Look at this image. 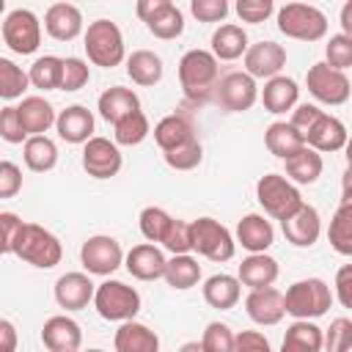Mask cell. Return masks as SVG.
<instances>
[{"instance_id": "cell-1", "label": "cell", "mask_w": 352, "mask_h": 352, "mask_svg": "<svg viewBox=\"0 0 352 352\" xmlns=\"http://www.w3.org/2000/svg\"><path fill=\"white\" fill-rule=\"evenodd\" d=\"M220 80V66L212 50H187L179 60V82L187 94V99L198 102L214 94V85Z\"/></svg>"}, {"instance_id": "cell-2", "label": "cell", "mask_w": 352, "mask_h": 352, "mask_svg": "<svg viewBox=\"0 0 352 352\" xmlns=\"http://www.w3.org/2000/svg\"><path fill=\"white\" fill-rule=\"evenodd\" d=\"M283 305L294 319H319L333 305V292L322 278H302L286 289Z\"/></svg>"}, {"instance_id": "cell-3", "label": "cell", "mask_w": 352, "mask_h": 352, "mask_svg": "<svg viewBox=\"0 0 352 352\" xmlns=\"http://www.w3.org/2000/svg\"><path fill=\"white\" fill-rule=\"evenodd\" d=\"M256 198L261 204V209L275 217V220H289L292 214H297L302 209V195L300 190L294 187V182H289L286 176L280 173H267L256 182Z\"/></svg>"}, {"instance_id": "cell-4", "label": "cell", "mask_w": 352, "mask_h": 352, "mask_svg": "<svg viewBox=\"0 0 352 352\" xmlns=\"http://www.w3.org/2000/svg\"><path fill=\"white\" fill-rule=\"evenodd\" d=\"M278 30L286 38L297 41H319L327 36V16L308 3H286L278 8Z\"/></svg>"}, {"instance_id": "cell-5", "label": "cell", "mask_w": 352, "mask_h": 352, "mask_svg": "<svg viewBox=\"0 0 352 352\" xmlns=\"http://www.w3.org/2000/svg\"><path fill=\"white\" fill-rule=\"evenodd\" d=\"M85 55L94 66L113 69L124 60V36L116 22L110 19H94L85 30Z\"/></svg>"}, {"instance_id": "cell-6", "label": "cell", "mask_w": 352, "mask_h": 352, "mask_svg": "<svg viewBox=\"0 0 352 352\" xmlns=\"http://www.w3.org/2000/svg\"><path fill=\"white\" fill-rule=\"evenodd\" d=\"M190 239H192V250L209 261H228L234 258V250H236V242L231 236V231L214 220V217H198V220H190Z\"/></svg>"}, {"instance_id": "cell-7", "label": "cell", "mask_w": 352, "mask_h": 352, "mask_svg": "<svg viewBox=\"0 0 352 352\" xmlns=\"http://www.w3.org/2000/svg\"><path fill=\"white\" fill-rule=\"evenodd\" d=\"M14 256H19L22 261H28V264H33V267H38V270H52L55 264H60L63 248H60L58 236H55L52 231H47L44 226H38V223H25Z\"/></svg>"}, {"instance_id": "cell-8", "label": "cell", "mask_w": 352, "mask_h": 352, "mask_svg": "<svg viewBox=\"0 0 352 352\" xmlns=\"http://www.w3.org/2000/svg\"><path fill=\"white\" fill-rule=\"evenodd\" d=\"M94 305L96 314L107 322H129L140 311V294L135 286H126L124 280H104L96 286Z\"/></svg>"}, {"instance_id": "cell-9", "label": "cell", "mask_w": 352, "mask_h": 352, "mask_svg": "<svg viewBox=\"0 0 352 352\" xmlns=\"http://www.w3.org/2000/svg\"><path fill=\"white\" fill-rule=\"evenodd\" d=\"M135 11L146 22V28L154 38L170 41L184 33V14L170 0H140L135 6Z\"/></svg>"}, {"instance_id": "cell-10", "label": "cell", "mask_w": 352, "mask_h": 352, "mask_svg": "<svg viewBox=\"0 0 352 352\" xmlns=\"http://www.w3.org/2000/svg\"><path fill=\"white\" fill-rule=\"evenodd\" d=\"M3 41L16 55H33L41 44V22L28 8H14L3 19Z\"/></svg>"}, {"instance_id": "cell-11", "label": "cell", "mask_w": 352, "mask_h": 352, "mask_svg": "<svg viewBox=\"0 0 352 352\" xmlns=\"http://www.w3.org/2000/svg\"><path fill=\"white\" fill-rule=\"evenodd\" d=\"M305 85L311 91V96L322 104H344L352 94V82L346 77V72H338L333 66H327L324 60L322 63H314L305 74Z\"/></svg>"}, {"instance_id": "cell-12", "label": "cell", "mask_w": 352, "mask_h": 352, "mask_svg": "<svg viewBox=\"0 0 352 352\" xmlns=\"http://www.w3.org/2000/svg\"><path fill=\"white\" fill-rule=\"evenodd\" d=\"M212 99L228 113H245L258 99V85L248 72H228L217 80Z\"/></svg>"}, {"instance_id": "cell-13", "label": "cell", "mask_w": 352, "mask_h": 352, "mask_svg": "<svg viewBox=\"0 0 352 352\" xmlns=\"http://www.w3.org/2000/svg\"><path fill=\"white\" fill-rule=\"evenodd\" d=\"M124 258L126 256H124L118 239H113L107 234L88 236L80 248V261L88 275H113L124 264Z\"/></svg>"}, {"instance_id": "cell-14", "label": "cell", "mask_w": 352, "mask_h": 352, "mask_svg": "<svg viewBox=\"0 0 352 352\" xmlns=\"http://www.w3.org/2000/svg\"><path fill=\"white\" fill-rule=\"evenodd\" d=\"M124 160H121V151H118V143L116 140H107V138H91L82 148V168L88 176L94 179H113L118 176Z\"/></svg>"}, {"instance_id": "cell-15", "label": "cell", "mask_w": 352, "mask_h": 352, "mask_svg": "<svg viewBox=\"0 0 352 352\" xmlns=\"http://www.w3.org/2000/svg\"><path fill=\"white\" fill-rule=\"evenodd\" d=\"M286 66V50L275 41H258L250 44L245 52V72L253 80H272Z\"/></svg>"}, {"instance_id": "cell-16", "label": "cell", "mask_w": 352, "mask_h": 352, "mask_svg": "<svg viewBox=\"0 0 352 352\" xmlns=\"http://www.w3.org/2000/svg\"><path fill=\"white\" fill-rule=\"evenodd\" d=\"M41 344L50 349V352H77L80 344H82V330L80 324L66 316V314H58V316H50L41 327Z\"/></svg>"}, {"instance_id": "cell-17", "label": "cell", "mask_w": 352, "mask_h": 352, "mask_svg": "<svg viewBox=\"0 0 352 352\" xmlns=\"http://www.w3.org/2000/svg\"><path fill=\"white\" fill-rule=\"evenodd\" d=\"M124 267L132 278L138 280H157V278H165V267H168V258L165 253L151 245V242H143V245H135L126 258H124Z\"/></svg>"}, {"instance_id": "cell-18", "label": "cell", "mask_w": 352, "mask_h": 352, "mask_svg": "<svg viewBox=\"0 0 352 352\" xmlns=\"http://www.w3.org/2000/svg\"><path fill=\"white\" fill-rule=\"evenodd\" d=\"M96 294L94 280L85 272H66L55 280V302L66 311H82Z\"/></svg>"}, {"instance_id": "cell-19", "label": "cell", "mask_w": 352, "mask_h": 352, "mask_svg": "<svg viewBox=\"0 0 352 352\" xmlns=\"http://www.w3.org/2000/svg\"><path fill=\"white\" fill-rule=\"evenodd\" d=\"M44 30L55 41H74L82 33V11L74 3H52L44 14Z\"/></svg>"}, {"instance_id": "cell-20", "label": "cell", "mask_w": 352, "mask_h": 352, "mask_svg": "<svg viewBox=\"0 0 352 352\" xmlns=\"http://www.w3.org/2000/svg\"><path fill=\"white\" fill-rule=\"evenodd\" d=\"M245 311L248 316L261 324V327H270V324H278L283 316H286V305H283V294L278 289H253L248 297H245Z\"/></svg>"}, {"instance_id": "cell-21", "label": "cell", "mask_w": 352, "mask_h": 352, "mask_svg": "<svg viewBox=\"0 0 352 352\" xmlns=\"http://www.w3.org/2000/svg\"><path fill=\"white\" fill-rule=\"evenodd\" d=\"M280 228H283L286 242H292L294 248H311V245H316V239L322 234V220L311 204H302V209L297 214H292L289 220H283Z\"/></svg>"}, {"instance_id": "cell-22", "label": "cell", "mask_w": 352, "mask_h": 352, "mask_svg": "<svg viewBox=\"0 0 352 352\" xmlns=\"http://www.w3.org/2000/svg\"><path fill=\"white\" fill-rule=\"evenodd\" d=\"M154 140H157V146L162 148V154H165V151H173V148H179V146L195 140V124H192V118L184 116V113H170V116H165L162 121H157V126H154Z\"/></svg>"}, {"instance_id": "cell-23", "label": "cell", "mask_w": 352, "mask_h": 352, "mask_svg": "<svg viewBox=\"0 0 352 352\" xmlns=\"http://www.w3.org/2000/svg\"><path fill=\"white\" fill-rule=\"evenodd\" d=\"M346 140H349V132H346L344 121L336 116H327V113L305 135V146H311L314 151H341V148H346Z\"/></svg>"}, {"instance_id": "cell-24", "label": "cell", "mask_w": 352, "mask_h": 352, "mask_svg": "<svg viewBox=\"0 0 352 352\" xmlns=\"http://www.w3.org/2000/svg\"><path fill=\"white\" fill-rule=\"evenodd\" d=\"M278 261L267 253H250L248 258H242L239 270H236V278L242 286H248L250 292L253 289H270L275 280H278Z\"/></svg>"}, {"instance_id": "cell-25", "label": "cell", "mask_w": 352, "mask_h": 352, "mask_svg": "<svg viewBox=\"0 0 352 352\" xmlns=\"http://www.w3.org/2000/svg\"><path fill=\"white\" fill-rule=\"evenodd\" d=\"M55 129L66 143H88L94 138V113L82 104H69L58 113Z\"/></svg>"}, {"instance_id": "cell-26", "label": "cell", "mask_w": 352, "mask_h": 352, "mask_svg": "<svg viewBox=\"0 0 352 352\" xmlns=\"http://www.w3.org/2000/svg\"><path fill=\"white\" fill-rule=\"evenodd\" d=\"M116 352H160V336L143 322H121L113 338Z\"/></svg>"}, {"instance_id": "cell-27", "label": "cell", "mask_w": 352, "mask_h": 352, "mask_svg": "<svg viewBox=\"0 0 352 352\" xmlns=\"http://www.w3.org/2000/svg\"><path fill=\"white\" fill-rule=\"evenodd\" d=\"M261 104H264V110L267 113H275V116H280V113H286V110H294L297 107V99H300V88H297V82L292 80V77H286V74H278V77H272V80H267L264 82V88H261Z\"/></svg>"}, {"instance_id": "cell-28", "label": "cell", "mask_w": 352, "mask_h": 352, "mask_svg": "<svg viewBox=\"0 0 352 352\" xmlns=\"http://www.w3.org/2000/svg\"><path fill=\"white\" fill-rule=\"evenodd\" d=\"M96 107H99V116H102L107 124L116 126V124H118L121 118H126L129 113L140 110V99H138V94H135L132 88L113 85V88H107V91L99 94Z\"/></svg>"}, {"instance_id": "cell-29", "label": "cell", "mask_w": 352, "mask_h": 352, "mask_svg": "<svg viewBox=\"0 0 352 352\" xmlns=\"http://www.w3.org/2000/svg\"><path fill=\"white\" fill-rule=\"evenodd\" d=\"M16 113H19V121H22V126H25V132H28L30 138L44 135L50 126L58 124L55 107H52L44 96H25V99L16 104Z\"/></svg>"}, {"instance_id": "cell-30", "label": "cell", "mask_w": 352, "mask_h": 352, "mask_svg": "<svg viewBox=\"0 0 352 352\" xmlns=\"http://www.w3.org/2000/svg\"><path fill=\"white\" fill-rule=\"evenodd\" d=\"M236 242L248 253H267V248L275 242L272 223L264 220V214H245L236 223Z\"/></svg>"}, {"instance_id": "cell-31", "label": "cell", "mask_w": 352, "mask_h": 352, "mask_svg": "<svg viewBox=\"0 0 352 352\" xmlns=\"http://www.w3.org/2000/svg\"><path fill=\"white\" fill-rule=\"evenodd\" d=\"M322 346H324V330L311 319H294L280 341V352H322Z\"/></svg>"}, {"instance_id": "cell-32", "label": "cell", "mask_w": 352, "mask_h": 352, "mask_svg": "<svg viewBox=\"0 0 352 352\" xmlns=\"http://www.w3.org/2000/svg\"><path fill=\"white\" fill-rule=\"evenodd\" d=\"M264 146L270 154H275L278 160H289L294 157L300 148H305V138L289 124V121H272L264 132Z\"/></svg>"}, {"instance_id": "cell-33", "label": "cell", "mask_w": 352, "mask_h": 352, "mask_svg": "<svg viewBox=\"0 0 352 352\" xmlns=\"http://www.w3.org/2000/svg\"><path fill=\"white\" fill-rule=\"evenodd\" d=\"M239 286H242L239 278L226 275V272H217V275H212V278L204 280V300H206V305H212L217 311H228L242 297V289Z\"/></svg>"}, {"instance_id": "cell-34", "label": "cell", "mask_w": 352, "mask_h": 352, "mask_svg": "<svg viewBox=\"0 0 352 352\" xmlns=\"http://www.w3.org/2000/svg\"><path fill=\"white\" fill-rule=\"evenodd\" d=\"M248 33L239 28V25H220L214 33H212V55L217 60H236V58H245L248 52Z\"/></svg>"}, {"instance_id": "cell-35", "label": "cell", "mask_w": 352, "mask_h": 352, "mask_svg": "<svg viewBox=\"0 0 352 352\" xmlns=\"http://www.w3.org/2000/svg\"><path fill=\"white\" fill-rule=\"evenodd\" d=\"M162 72H165L162 58L157 52H151V50H135L126 58V74H129V80L135 85H143V88L157 85L162 80Z\"/></svg>"}, {"instance_id": "cell-36", "label": "cell", "mask_w": 352, "mask_h": 352, "mask_svg": "<svg viewBox=\"0 0 352 352\" xmlns=\"http://www.w3.org/2000/svg\"><path fill=\"white\" fill-rule=\"evenodd\" d=\"M286 162V179L294 182V184H314L319 176H322V154L314 151L311 146L300 148L294 157L283 160Z\"/></svg>"}, {"instance_id": "cell-37", "label": "cell", "mask_w": 352, "mask_h": 352, "mask_svg": "<svg viewBox=\"0 0 352 352\" xmlns=\"http://www.w3.org/2000/svg\"><path fill=\"white\" fill-rule=\"evenodd\" d=\"M22 157H25V165L36 173H47L58 165V146L55 140H50L47 135H36V138H28L25 146H22Z\"/></svg>"}, {"instance_id": "cell-38", "label": "cell", "mask_w": 352, "mask_h": 352, "mask_svg": "<svg viewBox=\"0 0 352 352\" xmlns=\"http://www.w3.org/2000/svg\"><path fill=\"white\" fill-rule=\"evenodd\" d=\"M165 280L176 292H187V289L198 286V280H201V264H198V258H192L190 253L173 256L168 261V267H165Z\"/></svg>"}, {"instance_id": "cell-39", "label": "cell", "mask_w": 352, "mask_h": 352, "mask_svg": "<svg viewBox=\"0 0 352 352\" xmlns=\"http://www.w3.org/2000/svg\"><path fill=\"white\" fill-rule=\"evenodd\" d=\"M30 85L38 91H60V77H63V58L58 55H41L30 66Z\"/></svg>"}, {"instance_id": "cell-40", "label": "cell", "mask_w": 352, "mask_h": 352, "mask_svg": "<svg viewBox=\"0 0 352 352\" xmlns=\"http://www.w3.org/2000/svg\"><path fill=\"white\" fill-rule=\"evenodd\" d=\"M327 239L330 248L341 256H352V206L338 204V209L330 217V228H327Z\"/></svg>"}, {"instance_id": "cell-41", "label": "cell", "mask_w": 352, "mask_h": 352, "mask_svg": "<svg viewBox=\"0 0 352 352\" xmlns=\"http://www.w3.org/2000/svg\"><path fill=\"white\" fill-rule=\"evenodd\" d=\"M148 132H151V126H148V118H146L143 110L129 113L126 118H121L113 126V138H116L118 146H138L148 138Z\"/></svg>"}, {"instance_id": "cell-42", "label": "cell", "mask_w": 352, "mask_h": 352, "mask_svg": "<svg viewBox=\"0 0 352 352\" xmlns=\"http://www.w3.org/2000/svg\"><path fill=\"white\" fill-rule=\"evenodd\" d=\"M30 85V74L22 72L14 60L8 58H0V96L3 99H19Z\"/></svg>"}, {"instance_id": "cell-43", "label": "cell", "mask_w": 352, "mask_h": 352, "mask_svg": "<svg viewBox=\"0 0 352 352\" xmlns=\"http://www.w3.org/2000/svg\"><path fill=\"white\" fill-rule=\"evenodd\" d=\"M173 217L162 209V206H146L140 212V234L154 245V242H162L168 228H170Z\"/></svg>"}, {"instance_id": "cell-44", "label": "cell", "mask_w": 352, "mask_h": 352, "mask_svg": "<svg viewBox=\"0 0 352 352\" xmlns=\"http://www.w3.org/2000/svg\"><path fill=\"white\" fill-rule=\"evenodd\" d=\"M324 63L338 72L352 69V36H344V33L330 36V41L324 44Z\"/></svg>"}, {"instance_id": "cell-45", "label": "cell", "mask_w": 352, "mask_h": 352, "mask_svg": "<svg viewBox=\"0 0 352 352\" xmlns=\"http://www.w3.org/2000/svg\"><path fill=\"white\" fill-rule=\"evenodd\" d=\"M234 344H236V333L223 322H209L201 336V346L206 352H234Z\"/></svg>"}, {"instance_id": "cell-46", "label": "cell", "mask_w": 352, "mask_h": 352, "mask_svg": "<svg viewBox=\"0 0 352 352\" xmlns=\"http://www.w3.org/2000/svg\"><path fill=\"white\" fill-rule=\"evenodd\" d=\"M162 157H165V165L173 168V170H192V168L201 165L204 148H201V143L195 138V140H190V143H184V146H179L173 151H165Z\"/></svg>"}, {"instance_id": "cell-47", "label": "cell", "mask_w": 352, "mask_h": 352, "mask_svg": "<svg viewBox=\"0 0 352 352\" xmlns=\"http://www.w3.org/2000/svg\"><path fill=\"white\" fill-rule=\"evenodd\" d=\"M324 349L327 352H349L352 349V319L336 316L324 330Z\"/></svg>"}, {"instance_id": "cell-48", "label": "cell", "mask_w": 352, "mask_h": 352, "mask_svg": "<svg viewBox=\"0 0 352 352\" xmlns=\"http://www.w3.org/2000/svg\"><path fill=\"white\" fill-rule=\"evenodd\" d=\"M91 69L82 58H63V77H60V91H80L88 85Z\"/></svg>"}, {"instance_id": "cell-49", "label": "cell", "mask_w": 352, "mask_h": 352, "mask_svg": "<svg viewBox=\"0 0 352 352\" xmlns=\"http://www.w3.org/2000/svg\"><path fill=\"white\" fill-rule=\"evenodd\" d=\"M162 248L170 250L173 256H184V253H190V250H192L190 223L173 217V223H170V228H168V234H165V239H162Z\"/></svg>"}, {"instance_id": "cell-50", "label": "cell", "mask_w": 352, "mask_h": 352, "mask_svg": "<svg viewBox=\"0 0 352 352\" xmlns=\"http://www.w3.org/2000/svg\"><path fill=\"white\" fill-rule=\"evenodd\" d=\"M234 11H236V16H239L242 22L258 25V22H264V19L275 11V3H272V0H236Z\"/></svg>"}, {"instance_id": "cell-51", "label": "cell", "mask_w": 352, "mask_h": 352, "mask_svg": "<svg viewBox=\"0 0 352 352\" xmlns=\"http://www.w3.org/2000/svg\"><path fill=\"white\" fill-rule=\"evenodd\" d=\"M0 138L6 140V143H22V140H28L30 135L25 132V126H22V121H19V113H16V107H3V113H0Z\"/></svg>"}, {"instance_id": "cell-52", "label": "cell", "mask_w": 352, "mask_h": 352, "mask_svg": "<svg viewBox=\"0 0 352 352\" xmlns=\"http://www.w3.org/2000/svg\"><path fill=\"white\" fill-rule=\"evenodd\" d=\"M190 11L198 22H223L228 14L226 0H190Z\"/></svg>"}, {"instance_id": "cell-53", "label": "cell", "mask_w": 352, "mask_h": 352, "mask_svg": "<svg viewBox=\"0 0 352 352\" xmlns=\"http://www.w3.org/2000/svg\"><path fill=\"white\" fill-rule=\"evenodd\" d=\"M22 228H25V223H22L14 212H3V214H0V231H3L0 250H3V253H14V250H16V242H19Z\"/></svg>"}, {"instance_id": "cell-54", "label": "cell", "mask_w": 352, "mask_h": 352, "mask_svg": "<svg viewBox=\"0 0 352 352\" xmlns=\"http://www.w3.org/2000/svg\"><path fill=\"white\" fill-rule=\"evenodd\" d=\"M22 190V170L11 160L0 162V198H14Z\"/></svg>"}, {"instance_id": "cell-55", "label": "cell", "mask_w": 352, "mask_h": 352, "mask_svg": "<svg viewBox=\"0 0 352 352\" xmlns=\"http://www.w3.org/2000/svg\"><path fill=\"white\" fill-rule=\"evenodd\" d=\"M322 116H324V110H319L316 104H308V102H305V104H297V107L292 110V121H289V124L305 138V135L311 132V126H314Z\"/></svg>"}, {"instance_id": "cell-56", "label": "cell", "mask_w": 352, "mask_h": 352, "mask_svg": "<svg viewBox=\"0 0 352 352\" xmlns=\"http://www.w3.org/2000/svg\"><path fill=\"white\" fill-rule=\"evenodd\" d=\"M234 352H272V346H270V341H267L264 333H258V330H242V333H236Z\"/></svg>"}, {"instance_id": "cell-57", "label": "cell", "mask_w": 352, "mask_h": 352, "mask_svg": "<svg viewBox=\"0 0 352 352\" xmlns=\"http://www.w3.org/2000/svg\"><path fill=\"white\" fill-rule=\"evenodd\" d=\"M336 297L344 308L352 311V264L338 267V272H336Z\"/></svg>"}, {"instance_id": "cell-58", "label": "cell", "mask_w": 352, "mask_h": 352, "mask_svg": "<svg viewBox=\"0 0 352 352\" xmlns=\"http://www.w3.org/2000/svg\"><path fill=\"white\" fill-rule=\"evenodd\" d=\"M0 336H3L0 352H16V327H14L8 319L0 322Z\"/></svg>"}, {"instance_id": "cell-59", "label": "cell", "mask_w": 352, "mask_h": 352, "mask_svg": "<svg viewBox=\"0 0 352 352\" xmlns=\"http://www.w3.org/2000/svg\"><path fill=\"white\" fill-rule=\"evenodd\" d=\"M338 19H341V30H344V36H352V0H346V3L341 6Z\"/></svg>"}, {"instance_id": "cell-60", "label": "cell", "mask_w": 352, "mask_h": 352, "mask_svg": "<svg viewBox=\"0 0 352 352\" xmlns=\"http://www.w3.org/2000/svg\"><path fill=\"white\" fill-rule=\"evenodd\" d=\"M179 352H206V349L201 346V341H187V344H184Z\"/></svg>"}, {"instance_id": "cell-61", "label": "cell", "mask_w": 352, "mask_h": 352, "mask_svg": "<svg viewBox=\"0 0 352 352\" xmlns=\"http://www.w3.org/2000/svg\"><path fill=\"white\" fill-rule=\"evenodd\" d=\"M341 204L344 206H352V187H344L341 190Z\"/></svg>"}, {"instance_id": "cell-62", "label": "cell", "mask_w": 352, "mask_h": 352, "mask_svg": "<svg viewBox=\"0 0 352 352\" xmlns=\"http://www.w3.org/2000/svg\"><path fill=\"white\" fill-rule=\"evenodd\" d=\"M341 187H352V168L346 165V170H344V176H341Z\"/></svg>"}, {"instance_id": "cell-63", "label": "cell", "mask_w": 352, "mask_h": 352, "mask_svg": "<svg viewBox=\"0 0 352 352\" xmlns=\"http://www.w3.org/2000/svg\"><path fill=\"white\" fill-rule=\"evenodd\" d=\"M344 151H346V165L352 168V135H349V140H346V148H344Z\"/></svg>"}, {"instance_id": "cell-64", "label": "cell", "mask_w": 352, "mask_h": 352, "mask_svg": "<svg viewBox=\"0 0 352 352\" xmlns=\"http://www.w3.org/2000/svg\"><path fill=\"white\" fill-rule=\"evenodd\" d=\"M88 352H104V349H88Z\"/></svg>"}]
</instances>
